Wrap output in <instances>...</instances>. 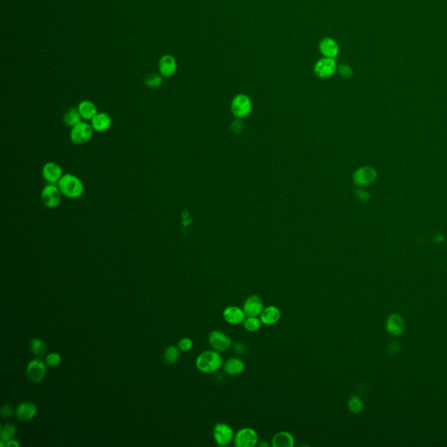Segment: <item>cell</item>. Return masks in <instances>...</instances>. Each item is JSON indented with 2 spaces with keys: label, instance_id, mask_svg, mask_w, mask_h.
Instances as JSON below:
<instances>
[{
  "label": "cell",
  "instance_id": "cell-1",
  "mask_svg": "<svg viewBox=\"0 0 447 447\" xmlns=\"http://www.w3.org/2000/svg\"><path fill=\"white\" fill-rule=\"evenodd\" d=\"M59 188L62 195L70 199H77L82 196L85 186L82 181L76 175L66 173L59 181Z\"/></svg>",
  "mask_w": 447,
  "mask_h": 447
},
{
  "label": "cell",
  "instance_id": "cell-2",
  "mask_svg": "<svg viewBox=\"0 0 447 447\" xmlns=\"http://www.w3.org/2000/svg\"><path fill=\"white\" fill-rule=\"evenodd\" d=\"M223 359L220 353L216 350H206L197 357L196 366L200 372L211 374L217 372L223 367Z\"/></svg>",
  "mask_w": 447,
  "mask_h": 447
},
{
  "label": "cell",
  "instance_id": "cell-3",
  "mask_svg": "<svg viewBox=\"0 0 447 447\" xmlns=\"http://www.w3.org/2000/svg\"><path fill=\"white\" fill-rule=\"evenodd\" d=\"M94 129L90 123L82 121L77 125L71 128L70 140L76 145H84L92 139Z\"/></svg>",
  "mask_w": 447,
  "mask_h": 447
},
{
  "label": "cell",
  "instance_id": "cell-4",
  "mask_svg": "<svg viewBox=\"0 0 447 447\" xmlns=\"http://www.w3.org/2000/svg\"><path fill=\"white\" fill-rule=\"evenodd\" d=\"M62 193L57 184H47L40 192V199L49 209H55L62 203Z\"/></svg>",
  "mask_w": 447,
  "mask_h": 447
},
{
  "label": "cell",
  "instance_id": "cell-5",
  "mask_svg": "<svg viewBox=\"0 0 447 447\" xmlns=\"http://www.w3.org/2000/svg\"><path fill=\"white\" fill-rule=\"evenodd\" d=\"M233 444L236 447H255L259 444V436L255 429L244 427L234 435Z\"/></svg>",
  "mask_w": 447,
  "mask_h": 447
},
{
  "label": "cell",
  "instance_id": "cell-6",
  "mask_svg": "<svg viewBox=\"0 0 447 447\" xmlns=\"http://www.w3.org/2000/svg\"><path fill=\"white\" fill-rule=\"evenodd\" d=\"M378 177L377 170L372 166L365 165L357 169L353 174V182L356 186H369L376 182Z\"/></svg>",
  "mask_w": 447,
  "mask_h": 447
},
{
  "label": "cell",
  "instance_id": "cell-7",
  "mask_svg": "<svg viewBox=\"0 0 447 447\" xmlns=\"http://www.w3.org/2000/svg\"><path fill=\"white\" fill-rule=\"evenodd\" d=\"M209 343L217 352H226L233 347V340L229 336L219 330L211 331L209 334Z\"/></svg>",
  "mask_w": 447,
  "mask_h": 447
},
{
  "label": "cell",
  "instance_id": "cell-8",
  "mask_svg": "<svg viewBox=\"0 0 447 447\" xmlns=\"http://www.w3.org/2000/svg\"><path fill=\"white\" fill-rule=\"evenodd\" d=\"M213 438L216 443L220 446H227L233 441L234 432L233 429L226 423H217L213 427Z\"/></svg>",
  "mask_w": 447,
  "mask_h": 447
},
{
  "label": "cell",
  "instance_id": "cell-9",
  "mask_svg": "<svg viewBox=\"0 0 447 447\" xmlns=\"http://www.w3.org/2000/svg\"><path fill=\"white\" fill-rule=\"evenodd\" d=\"M337 69V65L336 60L328 57L320 59L318 62H316L314 68L316 76L322 79H328L333 76Z\"/></svg>",
  "mask_w": 447,
  "mask_h": 447
},
{
  "label": "cell",
  "instance_id": "cell-10",
  "mask_svg": "<svg viewBox=\"0 0 447 447\" xmlns=\"http://www.w3.org/2000/svg\"><path fill=\"white\" fill-rule=\"evenodd\" d=\"M232 112L238 118H243L248 116L252 110V101L247 95H238L232 102Z\"/></svg>",
  "mask_w": 447,
  "mask_h": 447
},
{
  "label": "cell",
  "instance_id": "cell-11",
  "mask_svg": "<svg viewBox=\"0 0 447 447\" xmlns=\"http://www.w3.org/2000/svg\"><path fill=\"white\" fill-rule=\"evenodd\" d=\"M42 177L46 181L47 184H57L59 181L61 180V178L63 176V170L62 166L59 164L58 162H47L44 164L41 170Z\"/></svg>",
  "mask_w": 447,
  "mask_h": 447
},
{
  "label": "cell",
  "instance_id": "cell-12",
  "mask_svg": "<svg viewBox=\"0 0 447 447\" xmlns=\"http://www.w3.org/2000/svg\"><path fill=\"white\" fill-rule=\"evenodd\" d=\"M46 375V365L39 359H34L28 364L26 377L33 383H40Z\"/></svg>",
  "mask_w": 447,
  "mask_h": 447
},
{
  "label": "cell",
  "instance_id": "cell-13",
  "mask_svg": "<svg viewBox=\"0 0 447 447\" xmlns=\"http://www.w3.org/2000/svg\"><path fill=\"white\" fill-rule=\"evenodd\" d=\"M264 303L260 296L258 295H251L246 300L243 305V310L246 316H257L260 317L261 313L264 310Z\"/></svg>",
  "mask_w": 447,
  "mask_h": 447
},
{
  "label": "cell",
  "instance_id": "cell-14",
  "mask_svg": "<svg viewBox=\"0 0 447 447\" xmlns=\"http://www.w3.org/2000/svg\"><path fill=\"white\" fill-rule=\"evenodd\" d=\"M244 310L238 306H228L224 310L223 318L227 323L231 325L241 324L245 321Z\"/></svg>",
  "mask_w": 447,
  "mask_h": 447
},
{
  "label": "cell",
  "instance_id": "cell-15",
  "mask_svg": "<svg viewBox=\"0 0 447 447\" xmlns=\"http://www.w3.org/2000/svg\"><path fill=\"white\" fill-rule=\"evenodd\" d=\"M94 131L103 133L110 129L112 126V118L105 112H98L97 115L90 121Z\"/></svg>",
  "mask_w": 447,
  "mask_h": 447
},
{
  "label": "cell",
  "instance_id": "cell-16",
  "mask_svg": "<svg viewBox=\"0 0 447 447\" xmlns=\"http://www.w3.org/2000/svg\"><path fill=\"white\" fill-rule=\"evenodd\" d=\"M404 319L398 314H393L388 317L386 321L385 328L387 332L392 336L397 337L404 332Z\"/></svg>",
  "mask_w": 447,
  "mask_h": 447
},
{
  "label": "cell",
  "instance_id": "cell-17",
  "mask_svg": "<svg viewBox=\"0 0 447 447\" xmlns=\"http://www.w3.org/2000/svg\"><path fill=\"white\" fill-rule=\"evenodd\" d=\"M282 317V313L278 306H266L264 308L263 311L260 316L262 324L267 325V326H272L279 322L280 319Z\"/></svg>",
  "mask_w": 447,
  "mask_h": 447
},
{
  "label": "cell",
  "instance_id": "cell-18",
  "mask_svg": "<svg viewBox=\"0 0 447 447\" xmlns=\"http://www.w3.org/2000/svg\"><path fill=\"white\" fill-rule=\"evenodd\" d=\"M319 48L322 55L328 58L336 59L339 53V46L337 41L332 38L322 39L319 43Z\"/></svg>",
  "mask_w": 447,
  "mask_h": 447
},
{
  "label": "cell",
  "instance_id": "cell-19",
  "mask_svg": "<svg viewBox=\"0 0 447 447\" xmlns=\"http://www.w3.org/2000/svg\"><path fill=\"white\" fill-rule=\"evenodd\" d=\"M159 72L164 78L172 77L176 73L178 65L176 59L172 55L162 56L159 62Z\"/></svg>",
  "mask_w": 447,
  "mask_h": 447
},
{
  "label": "cell",
  "instance_id": "cell-20",
  "mask_svg": "<svg viewBox=\"0 0 447 447\" xmlns=\"http://www.w3.org/2000/svg\"><path fill=\"white\" fill-rule=\"evenodd\" d=\"M16 414L19 420L29 421L36 416L37 406L32 402H23L17 408Z\"/></svg>",
  "mask_w": 447,
  "mask_h": 447
},
{
  "label": "cell",
  "instance_id": "cell-21",
  "mask_svg": "<svg viewBox=\"0 0 447 447\" xmlns=\"http://www.w3.org/2000/svg\"><path fill=\"white\" fill-rule=\"evenodd\" d=\"M245 362L239 357H231L223 365L224 371L229 376H238L245 371Z\"/></svg>",
  "mask_w": 447,
  "mask_h": 447
},
{
  "label": "cell",
  "instance_id": "cell-22",
  "mask_svg": "<svg viewBox=\"0 0 447 447\" xmlns=\"http://www.w3.org/2000/svg\"><path fill=\"white\" fill-rule=\"evenodd\" d=\"M295 444L294 436L290 432L282 431L273 435L271 444L273 447H294Z\"/></svg>",
  "mask_w": 447,
  "mask_h": 447
},
{
  "label": "cell",
  "instance_id": "cell-23",
  "mask_svg": "<svg viewBox=\"0 0 447 447\" xmlns=\"http://www.w3.org/2000/svg\"><path fill=\"white\" fill-rule=\"evenodd\" d=\"M78 109L83 121L90 122L98 113V108L93 101L84 100L78 105Z\"/></svg>",
  "mask_w": 447,
  "mask_h": 447
},
{
  "label": "cell",
  "instance_id": "cell-24",
  "mask_svg": "<svg viewBox=\"0 0 447 447\" xmlns=\"http://www.w3.org/2000/svg\"><path fill=\"white\" fill-rule=\"evenodd\" d=\"M82 121V117L80 116L77 107H71L64 114V123H66V125L71 128H73Z\"/></svg>",
  "mask_w": 447,
  "mask_h": 447
},
{
  "label": "cell",
  "instance_id": "cell-25",
  "mask_svg": "<svg viewBox=\"0 0 447 447\" xmlns=\"http://www.w3.org/2000/svg\"><path fill=\"white\" fill-rule=\"evenodd\" d=\"M262 325L263 324L261 322V318L257 316H246L245 321L243 322V326L245 330L251 333L260 330Z\"/></svg>",
  "mask_w": 447,
  "mask_h": 447
},
{
  "label": "cell",
  "instance_id": "cell-26",
  "mask_svg": "<svg viewBox=\"0 0 447 447\" xmlns=\"http://www.w3.org/2000/svg\"><path fill=\"white\" fill-rule=\"evenodd\" d=\"M179 355L180 354H179L178 348H177L176 346H170L165 349L163 357H164V361H166V364L173 365L178 361V358H179Z\"/></svg>",
  "mask_w": 447,
  "mask_h": 447
},
{
  "label": "cell",
  "instance_id": "cell-27",
  "mask_svg": "<svg viewBox=\"0 0 447 447\" xmlns=\"http://www.w3.org/2000/svg\"><path fill=\"white\" fill-rule=\"evenodd\" d=\"M364 402L361 400V398H359L357 396H353L349 398L348 402V408L349 410L354 414H358L364 410Z\"/></svg>",
  "mask_w": 447,
  "mask_h": 447
},
{
  "label": "cell",
  "instance_id": "cell-28",
  "mask_svg": "<svg viewBox=\"0 0 447 447\" xmlns=\"http://www.w3.org/2000/svg\"><path fill=\"white\" fill-rule=\"evenodd\" d=\"M16 434V427L12 424H7L1 427V434L0 439L4 442L11 440L14 438Z\"/></svg>",
  "mask_w": 447,
  "mask_h": 447
},
{
  "label": "cell",
  "instance_id": "cell-29",
  "mask_svg": "<svg viewBox=\"0 0 447 447\" xmlns=\"http://www.w3.org/2000/svg\"><path fill=\"white\" fill-rule=\"evenodd\" d=\"M31 350L34 355L42 356L46 352V344L39 338H34L31 342Z\"/></svg>",
  "mask_w": 447,
  "mask_h": 447
},
{
  "label": "cell",
  "instance_id": "cell-30",
  "mask_svg": "<svg viewBox=\"0 0 447 447\" xmlns=\"http://www.w3.org/2000/svg\"><path fill=\"white\" fill-rule=\"evenodd\" d=\"M145 84L150 89H156L162 85V78L157 74H149L145 79Z\"/></svg>",
  "mask_w": 447,
  "mask_h": 447
},
{
  "label": "cell",
  "instance_id": "cell-31",
  "mask_svg": "<svg viewBox=\"0 0 447 447\" xmlns=\"http://www.w3.org/2000/svg\"><path fill=\"white\" fill-rule=\"evenodd\" d=\"M62 361V356L59 353H51L46 355V364L49 367H56Z\"/></svg>",
  "mask_w": 447,
  "mask_h": 447
},
{
  "label": "cell",
  "instance_id": "cell-32",
  "mask_svg": "<svg viewBox=\"0 0 447 447\" xmlns=\"http://www.w3.org/2000/svg\"><path fill=\"white\" fill-rule=\"evenodd\" d=\"M337 68H338V73L344 79H349V78L352 76V68H350L349 65L342 64Z\"/></svg>",
  "mask_w": 447,
  "mask_h": 447
},
{
  "label": "cell",
  "instance_id": "cell-33",
  "mask_svg": "<svg viewBox=\"0 0 447 447\" xmlns=\"http://www.w3.org/2000/svg\"><path fill=\"white\" fill-rule=\"evenodd\" d=\"M193 346V343L191 339L190 338H183L182 340H180V342L178 343V348L179 349H181L182 351H189L191 349Z\"/></svg>",
  "mask_w": 447,
  "mask_h": 447
},
{
  "label": "cell",
  "instance_id": "cell-34",
  "mask_svg": "<svg viewBox=\"0 0 447 447\" xmlns=\"http://www.w3.org/2000/svg\"><path fill=\"white\" fill-rule=\"evenodd\" d=\"M355 197H356V199L361 201V202H366L371 198V195H370V193L368 192L367 190L358 189V190H355Z\"/></svg>",
  "mask_w": 447,
  "mask_h": 447
},
{
  "label": "cell",
  "instance_id": "cell-35",
  "mask_svg": "<svg viewBox=\"0 0 447 447\" xmlns=\"http://www.w3.org/2000/svg\"><path fill=\"white\" fill-rule=\"evenodd\" d=\"M233 351L236 353L237 355H244L246 352V346L245 344L240 342H236L233 344Z\"/></svg>",
  "mask_w": 447,
  "mask_h": 447
},
{
  "label": "cell",
  "instance_id": "cell-36",
  "mask_svg": "<svg viewBox=\"0 0 447 447\" xmlns=\"http://www.w3.org/2000/svg\"><path fill=\"white\" fill-rule=\"evenodd\" d=\"M1 414H2V416H5V417H10V416H13V409L11 405H8V404H5L1 408Z\"/></svg>",
  "mask_w": 447,
  "mask_h": 447
},
{
  "label": "cell",
  "instance_id": "cell-37",
  "mask_svg": "<svg viewBox=\"0 0 447 447\" xmlns=\"http://www.w3.org/2000/svg\"><path fill=\"white\" fill-rule=\"evenodd\" d=\"M388 349H389V353L396 354V353L399 352L400 345H399V343L398 342H390L389 346H388Z\"/></svg>",
  "mask_w": 447,
  "mask_h": 447
},
{
  "label": "cell",
  "instance_id": "cell-38",
  "mask_svg": "<svg viewBox=\"0 0 447 447\" xmlns=\"http://www.w3.org/2000/svg\"><path fill=\"white\" fill-rule=\"evenodd\" d=\"M6 446L19 447V443L17 440H13V439H11V440L7 441V443H6Z\"/></svg>",
  "mask_w": 447,
  "mask_h": 447
},
{
  "label": "cell",
  "instance_id": "cell-39",
  "mask_svg": "<svg viewBox=\"0 0 447 447\" xmlns=\"http://www.w3.org/2000/svg\"><path fill=\"white\" fill-rule=\"evenodd\" d=\"M258 445H259V446L268 447L269 446V444L267 443V442H262L261 444H258Z\"/></svg>",
  "mask_w": 447,
  "mask_h": 447
}]
</instances>
